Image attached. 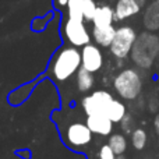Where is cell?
I'll return each mask as SVG.
<instances>
[{
	"mask_svg": "<svg viewBox=\"0 0 159 159\" xmlns=\"http://www.w3.org/2000/svg\"><path fill=\"white\" fill-rule=\"evenodd\" d=\"M116 159H124V158H123V157H121V155H120V157H117Z\"/></svg>",
	"mask_w": 159,
	"mask_h": 159,
	"instance_id": "27",
	"label": "cell"
},
{
	"mask_svg": "<svg viewBox=\"0 0 159 159\" xmlns=\"http://www.w3.org/2000/svg\"><path fill=\"white\" fill-rule=\"evenodd\" d=\"M138 3H140L141 6H145V3H147V0H137Z\"/></svg>",
	"mask_w": 159,
	"mask_h": 159,
	"instance_id": "26",
	"label": "cell"
},
{
	"mask_svg": "<svg viewBox=\"0 0 159 159\" xmlns=\"http://www.w3.org/2000/svg\"><path fill=\"white\" fill-rule=\"evenodd\" d=\"M154 129H155V133H157L158 137H159V113H157L154 117Z\"/></svg>",
	"mask_w": 159,
	"mask_h": 159,
	"instance_id": "24",
	"label": "cell"
},
{
	"mask_svg": "<svg viewBox=\"0 0 159 159\" xmlns=\"http://www.w3.org/2000/svg\"><path fill=\"white\" fill-rule=\"evenodd\" d=\"M64 141L66 144L74 151H80V149L85 148L91 144L92 141V133L88 129L87 123L82 121H71L69 126L64 129Z\"/></svg>",
	"mask_w": 159,
	"mask_h": 159,
	"instance_id": "5",
	"label": "cell"
},
{
	"mask_svg": "<svg viewBox=\"0 0 159 159\" xmlns=\"http://www.w3.org/2000/svg\"><path fill=\"white\" fill-rule=\"evenodd\" d=\"M130 56L138 69L149 70L159 56V36L151 31L141 32L137 35Z\"/></svg>",
	"mask_w": 159,
	"mask_h": 159,
	"instance_id": "1",
	"label": "cell"
},
{
	"mask_svg": "<svg viewBox=\"0 0 159 159\" xmlns=\"http://www.w3.org/2000/svg\"><path fill=\"white\" fill-rule=\"evenodd\" d=\"M96 3L95 0H82V17L84 21H92L96 11Z\"/></svg>",
	"mask_w": 159,
	"mask_h": 159,
	"instance_id": "19",
	"label": "cell"
},
{
	"mask_svg": "<svg viewBox=\"0 0 159 159\" xmlns=\"http://www.w3.org/2000/svg\"><path fill=\"white\" fill-rule=\"evenodd\" d=\"M46 24H48V18H46V17H42V18H35L32 21V30L42 31Z\"/></svg>",
	"mask_w": 159,
	"mask_h": 159,
	"instance_id": "22",
	"label": "cell"
},
{
	"mask_svg": "<svg viewBox=\"0 0 159 159\" xmlns=\"http://www.w3.org/2000/svg\"><path fill=\"white\" fill-rule=\"evenodd\" d=\"M116 34V28L113 25L110 27H105V28H96L92 27V38L95 41V43L98 46L102 48H109L112 43L113 38Z\"/></svg>",
	"mask_w": 159,
	"mask_h": 159,
	"instance_id": "13",
	"label": "cell"
},
{
	"mask_svg": "<svg viewBox=\"0 0 159 159\" xmlns=\"http://www.w3.org/2000/svg\"><path fill=\"white\" fill-rule=\"evenodd\" d=\"M55 2H56V6H59V7H66L69 0H55Z\"/></svg>",
	"mask_w": 159,
	"mask_h": 159,
	"instance_id": "25",
	"label": "cell"
},
{
	"mask_svg": "<svg viewBox=\"0 0 159 159\" xmlns=\"http://www.w3.org/2000/svg\"><path fill=\"white\" fill-rule=\"evenodd\" d=\"M131 145L134 147V149L137 151H143L147 147V143H148V134L144 129L138 127V129H134L131 131Z\"/></svg>",
	"mask_w": 159,
	"mask_h": 159,
	"instance_id": "17",
	"label": "cell"
},
{
	"mask_svg": "<svg viewBox=\"0 0 159 159\" xmlns=\"http://www.w3.org/2000/svg\"><path fill=\"white\" fill-rule=\"evenodd\" d=\"M143 75L137 69H124L113 78V88L124 101H135L143 92Z\"/></svg>",
	"mask_w": 159,
	"mask_h": 159,
	"instance_id": "3",
	"label": "cell"
},
{
	"mask_svg": "<svg viewBox=\"0 0 159 159\" xmlns=\"http://www.w3.org/2000/svg\"><path fill=\"white\" fill-rule=\"evenodd\" d=\"M117 157L115 155V152L110 149V147L107 145H102V148L99 149V159H116Z\"/></svg>",
	"mask_w": 159,
	"mask_h": 159,
	"instance_id": "21",
	"label": "cell"
},
{
	"mask_svg": "<svg viewBox=\"0 0 159 159\" xmlns=\"http://www.w3.org/2000/svg\"><path fill=\"white\" fill-rule=\"evenodd\" d=\"M143 22L147 31H159V0H154L147 6L143 16Z\"/></svg>",
	"mask_w": 159,
	"mask_h": 159,
	"instance_id": "11",
	"label": "cell"
},
{
	"mask_svg": "<svg viewBox=\"0 0 159 159\" xmlns=\"http://www.w3.org/2000/svg\"><path fill=\"white\" fill-rule=\"evenodd\" d=\"M148 103H149V110L151 112H157V109L159 107V99H148Z\"/></svg>",
	"mask_w": 159,
	"mask_h": 159,
	"instance_id": "23",
	"label": "cell"
},
{
	"mask_svg": "<svg viewBox=\"0 0 159 159\" xmlns=\"http://www.w3.org/2000/svg\"><path fill=\"white\" fill-rule=\"evenodd\" d=\"M137 35L138 34L135 32V30L130 25H123V27L116 28L115 38L109 46L112 55L119 60H123L127 56H130Z\"/></svg>",
	"mask_w": 159,
	"mask_h": 159,
	"instance_id": "4",
	"label": "cell"
},
{
	"mask_svg": "<svg viewBox=\"0 0 159 159\" xmlns=\"http://www.w3.org/2000/svg\"><path fill=\"white\" fill-rule=\"evenodd\" d=\"M87 123L88 129L91 130L92 134L98 135H110L113 130V121L110 120L107 116L98 113V115H91L87 116Z\"/></svg>",
	"mask_w": 159,
	"mask_h": 159,
	"instance_id": "9",
	"label": "cell"
},
{
	"mask_svg": "<svg viewBox=\"0 0 159 159\" xmlns=\"http://www.w3.org/2000/svg\"><path fill=\"white\" fill-rule=\"evenodd\" d=\"M115 21V11L109 6H98L95 16L92 18V25L96 28H105L113 25Z\"/></svg>",
	"mask_w": 159,
	"mask_h": 159,
	"instance_id": "12",
	"label": "cell"
},
{
	"mask_svg": "<svg viewBox=\"0 0 159 159\" xmlns=\"http://www.w3.org/2000/svg\"><path fill=\"white\" fill-rule=\"evenodd\" d=\"M75 84L80 92H89L93 88L95 84V77H93V73L87 71L85 69L80 67V70L75 73Z\"/></svg>",
	"mask_w": 159,
	"mask_h": 159,
	"instance_id": "15",
	"label": "cell"
},
{
	"mask_svg": "<svg viewBox=\"0 0 159 159\" xmlns=\"http://www.w3.org/2000/svg\"><path fill=\"white\" fill-rule=\"evenodd\" d=\"M81 67V52L75 46H64L53 56L50 64V74L59 82H64Z\"/></svg>",
	"mask_w": 159,
	"mask_h": 159,
	"instance_id": "2",
	"label": "cell"
},
{
	"mask_svg": "<svg viewBox=\"0 0 159 159\" xmlns=\"http://www.w3.org/2000/svg\"><path fill=\"white\" fill-rule=\"evenodd\" d=\"M66 7H67V14H69L67 17L69 18L84 21V17H82V0H69Z\"/></svg>",
	"mask_w": 159,
	"mask_h": 159,
	"instance_id": "18",
	"label": "cell"
},
{
	"mask_svg": "<svg viewBox=\"0 0 159 159\" xmlns=\"http://www.w3.org/2000/svg\"><path fill=\"white\" fill-rule=\"evenodd\" d=\"M120 124H121V130H123L124 133H131L133 130V116L131 115H129V113H126V116H124L123 119H121V121H120Z\"/></svg>",
	"mask_w": 159,
	"mask_h": 159,
	"instance_id": "20",
	"label": "cell"
},
{
	"mask_svg": "<svg viewBox=\"0 0 159 159\" xmlns=\"http://www.w3.org/2000/svg\"><path fill=\"white\" fill-rule=\"evenodd\" d=\"M158 159H159V157H158Z\"/></svg>",
	"mask_w": 159,
	"mask_h": 159,
	"instance_id": "28",
	"label": "cell"
},
{
	"mask_svg": "<svg viewBox=\"0 0 159 159\" xmlns=\"http://www.w3.org/2000/svg\"><path fill=\"white\" fill-rule=\"evenodd\" d=\"M126 113H127L126 105L121 101H119V99L113 98L112 102L109 103V106H107L106 112H105V116H107L113 123H120L121 119L126 116Z\"/></svg>",
	"mask_w": 159,
	"mask_h": 159,
	"instance_id": "14",
	"label": "cell"
},
{
	"mask_svg": "<svg viewBox=\"0 0 159 159\" xmlns=\"http://www.w3.org/2000/svg\"><path fill=\"white\" fill-rule=\"evenodd\" d=\"M63 35L64 39L71 46L75 48H82L91 42V34L85 25V21H81V20H74L67 17L63 25Z\"/></svg>",
	"mask_w": 159,
	"mask_h": 159,
	"instance_id": "6",
	"label": "cell"
},
{
	"mask_svg": "<svg viewBox=\"0 0 159 159\" xmlns=\"http://www.w3.org/2000/svg\"><path fill=\"white\" fill-rule=\"evenodd\" d=\"M103 66V55L98 45L88 43L81 49V67L89 73H96Z\"/></svg>",
	"mask_w": 159,
	"mask_h": 159,
	"instance_id": "8",
	"label": "cell"
},
{
	"mask_svg": "<svg viewBox=\"0 0 159 159\" xmlns=\"http://www.w3.org/2000/svg\"><path fill=\"white\" fill-rule=\"evenodd\" d=\"M107 145H109L110 149L115 152L116 157H120V155H123L127 149V138L124 137L123 134H112L109 137Z\"/></svg>",
	"mask_w": 159,
	"mask_h": 159,
	"instance_id": "16",
	"label": "cell"
},
{
	"mask_svg": "<svg viewBox=\"0 0 159 159\" xmlns=\"http://www.w3.org/2000/svg\"><path fill=\"white\" fill-rule=\"evenodd\" d=\"M112 99H113V95L110 92H107L105 89H98V91H93L91 95L85 96L81 101V106L87 116L98 115V113L105 115V112H106L109 103L112 102Z\"/></svg>",
	"mask_w": 159,
	"mask_h": 159,
	"instance_id": "7",
	"label": "cell"
},
{
	"mask_svg": "<svg viewBox=\"0 0 159 159\" xmlns=\"http://www.w3.org/2000/svg\"><path fill=\"white\" fill-rule=\"evenodd\" d=\"M143 6L137 0H117L115 7V20L116 21H124L127 18L137 16Z\"/></svg>",
	"mask_w": 159,
	"mask_h": 159,
	"instance_id": "10",
	"label": "cell"
}]
</instances>
